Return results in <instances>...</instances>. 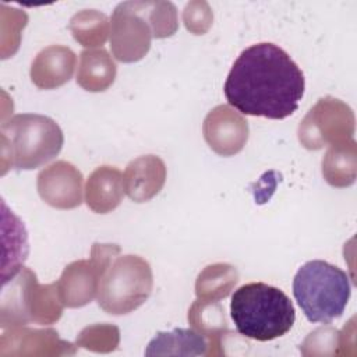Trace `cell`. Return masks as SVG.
Segmentation results:
<instances>
[{"label":"cell","mask_w":357,"mask_h":357,"mask_svg":"<svg viewBox=\"0 0 357 357\" xmlns=\"http://www.w3.org/2000/svg\"><path fill=\"white\" fill-rule=\"evenodd\" d=\"M304 74L278 45L261 42L244 49L233 63L223 92L241 114L282 120L304 95Z\"/></svg>","instance_id":"6da1fadb"},{"label":"cell","mask_w":357,"mask_h":357,"mask_svg":"<svg viewBox=\"0 0 357 357\" xmlns=\"http://www.w3.org/2000/svg\"><path fill=\"white\" fill-rule=\"evenodd\" d=\"M230 315L240 335L258 342L286 335L296 321L290 298L280 289L262 282L243 284L234 291Z\"/></svg>","instance_id":"7a4b0ae2"},{"label":"cell","mask_w":357,"mask_h":357,"mask_svg":"<svg viewBox=\"0 0 357 357\" xmlns=\"http://www.w3.org/2000/svg\"><path fill=\"white\" fill-rule=\"evenodd\" d=\"M3 160L10 158L11 167L32 170L56 158L64 144L59 124L43 114L22 113L3 120Z\"/></svg>","instance_id":"3957f363"},{"label":"cell","mask_w":357,"mask_h":357,"mask_svg":"<svg viewBox=\"0 0 357 357\" xmlns=\"http://www.w3.org/2000/svg\"><path fill=\"white\" fill-rule=\"evenodd\" d=\"M293 294L310 322L328 325L343 314L351 286L344 271L326 261L314 259L297 271Z\"/></svg>","instance_id":"277c9868"},{"label":"cell","mask_w":357,"mask_h":357,"mask_svg":"<svg viewBox=\"0 0 357 357\" xmlns=\"http://www.w3.org/2000/svg\"><path fill=\"white\" fill-rule=\"evenodd\" d=\"M64 304L57 284H39L36 275L24 268L3 283L0 324L1 328H18L29 322L50 325L60 319Z\"/></svg>","instance_id":"5b68a950"},{"label":"cell","mask_w":357,"mask_h":357,"mask_svg":"<svg viewBox=\"0 0 357 357\" xmlns=\"http://www.w3.org/2000/svg\"><path fill=\"white\" fill-rule=\"evenodd\" d=\"M153 276L151 265L139 255H116L102 271L96 300L112 315L130 314L151 296Z\"/></svg>","instance_id":"8992f818"},{"label":"cell","mask_w":357,"mask_h":357,"mask_svg":"<svg viewBox=\"0 0 357 357\" xmlns=\"http://www.w3.org/2000/svg\"><path fill=\"white\" fill-rule=\"evenodd\" d=\"M354 134V114L339 99L326 96L310 109L298 126V139L307 149H321L351 139Z\"/></svg>","instance_id":"52a82bcc"},{"label":"cell","mask_w":357,"mask_h":357,"mask_svg":"<svg viewBox=\"0 0 357 357\" xmlns=\"http://www.w3.org/2000/svg\"><path fill=\"white\" fill-rule=\"evenodd\" d=\"M152 36L146 1H124L114 8L110 18V47L116 60H141L151 47Z\"/></svg>","instance_id":"ba28073f"},{"label":"cell","mask_w":357,"mask_h":357,"mask_svg":"<svg viewBox=\"0 0 357 357\" xmlns=\"http://www.w3.org/2000/svg\"><path fill=\"white\" fill-rule=\"evenodd\" d=\"M202 132L213 152L220 156H231L244 148L248 139V124L230 106L219 105L206 114Z\"/></svg>","instance_id":"9c48e42d"},{"label":"cell","mask_w":357,"mask_h":357,"mask_svg":"<svg viewBox=\"0 0 357 357\" xmlns=\"http://www.w3.org/2000/svg\"><path fill=\"white\" fill-rule=\"evenodd\" d=\"M82 174L71 163L57 160L38 174V192L50 206L73 209L82 202Z\"/></svg>","instance_id":"30bf717a"},{"label":"cell","mask_w":357,"mask_h":357,"mask_svg":"<svg viewBox=\"0 0 357 357\" xmlns=\"http://www.w3.org/2000/svg\"><path fill=\"white\" fill-rule=\"evenodd\" d=\"M99 279L100 271L92 259H79L68 264L56 282L64 307L78 308L91 303L98 294Z\"/></svg>","instance_id":"8fae6325"},{"label":"cell","mask_w":357,"mask_h":357,"mask_svg":"<svg viewBox=\"0 0 357 357\" xmlns=\"http://www.w3.org/2000/svg\"><path fill=\"white\" fill-rule=\"evenodd\" d=\"M0 350L8 349L1 356L24 354H74L71 343L61 340L53 329H17L11 328L10 333L4 332L0 339Z\"/></svg>","instance_id":"7c38bea8"},{"label":"cell","mask_w":357,"mask_h":357,"mask_svg":"<svg viewBox=\"0 0 357 357\" xmlns=\"http://www.w3.org/2000/svg\"><path fill=\"white\" fill-rule=\"evenodd\" d=\"M166 166L155 155H145L131 160L123 174L124 192L134 202L152 199L165 185Z\"/></svg>","instance_id":"4fadbf2b"},{"label":"cell","mask_w":357,"mask_h":357,"mask_svg":"<svg viewBox=\"0 0 357 357\" xmlns=\"http://www.w3.org/2000/svg\"><path fill=\"white\" fill-rule=\"evenodd\" d=\"M77 64L74 52L61 45H50L40 50L31 66V79L39 89H54L73 77Z\"/></svg>","instance_id":"5bb4252c"},{"label":"cell","mask_w":357,"mask_h":357,"mask_svg":"<svg viewBox=\"0 0 357 357\" xmlns=\"http://www.w3.org/2000/svg\"><path fill=\"white\" fill-rule=\"evenodd\" d=\"M124 195L123 174L114 166H99L86 180L85 202L95 213L116 209Z\"/></svg>","instance_id":"9a60e30c"},{"label":"cell","mask_w":357,"mask_h":357,"mask_svg":"<svg viewBox=\"0 0 357 357\" xmlns=\"http://www.w3.org/2000/svg\"><path fill=\"white\" fill-rule=\"evenodd\" d=\"M208 339L195 329L176 328L158 332L148 343L145 356H205L209 354Z\"/></svg>","instance_id":"2e32d148"},{"label":"cell","mask_w":357,"mask_h":357,"mask_svg":"<svg viewBox=\"0 0 357 357\" xmlns=\"http://www.w3.org/2000/svg\"><path fill=\"white\" fill-rule=\"evenodd\" d=\"M116 71V64L105 49H86L79 54L77 84L89 92H102L114 82Z\"/></svg>","instance_id":"e0dca14e"},{"label":"cell","mask_w":357,"mask_h":357,"mask_svg":"<svg viewBox=\"0 0 357 357\" xmlns=\"http://www.w3.org/2000/svg\"><path fill=\"white\" fill-rule=\"evenodd\" d=\"M356 142L347 139L331 145L322 159L324 178L333 187H349L356 180Z\"/></svg>","instance_id":"ac0fdd59"},{"label":"cell","mask_w":357,"mask_h":357,"mask_svg":"<svg viewBox=\"0 0 357 357\" xmlns=\"http://www.w3.org/2000/svg\"><path fill=\"white\" fill-rule=\"evenodd\" d=\"M238 282V272L229 264L208 265L197 278L195 294L199 300L219 301L229 296Z\"/></svg>","instance_id":"d6986e66"},{"label":"cell","mask_w":357,"mask_h":357,"mask_svg":"<svg viewBox=\"0 0 357 357\" xmlns=\"http://www.w3.org/2000/svg\"><path fill=\"white\" fill-rule=\"evenodd\" d=\"M188 322L209 339V346H220V336L227 331L225 310L219 301L197 298L188 310Z\"/></svg>","instance_id":"ffe728a7"},{"label":"cell","mask_w":357,"mask_h":357,"mask_svg":"<svg viewBox=\"0 0 357 357\" xmlns=\"http://www.w3.org/2000/svg\"><path fill=\"white\" fill-rule=\"evenodd\" d=\"M70 31L78 43L85 47H95L106 42L110 33V24L103 13L84 10L71 18Z\"/></svg>","instance_id":"44dd1931"},{"label":"cell","mask_w":357,"mask_h":357,"mask_svg":"<svg viewBox=\"0 0 357 357\" xmlns=\"http://www.w3.org/2000/svg\"><path fill=\"white\" fill-rule=\"evenodd\" d=\"M120 340L119 328L107 324H96L86 326L77 337V346H82L92 351L107 353L117 347Z\"/></svg>","instance_id":"7402d4cb"},{"label":"cell","mask_w":357,"mask_h":357,"mask_svg":"<svg viewBox=\"0 0 357 357\" xmlns=\"http://www.w3.org/2000/svg\"><path fill=\"white\" fill-rule=\"evenodd\" d=\"M146 13L155 38H167L177 31V10L173 3L146 1Z\"/></svg>","instance_id":"603a6c76"},{"label":"cell","mask_w":357,"mask_h":357,"mask_svg":"<svg viewBox=\"0 0 357 357\" xmlns=\"http://www.w3.org/2000/svg\"><path fill=\"white\" fill-rule=\"evenodd\" d=\"M184 24L185 28L195 35L205 33L212 24V13L209 6L204 1L188 3L184 10Z\"/></svg>","instance_id":"cb8c5ba5"}]
</instances>
